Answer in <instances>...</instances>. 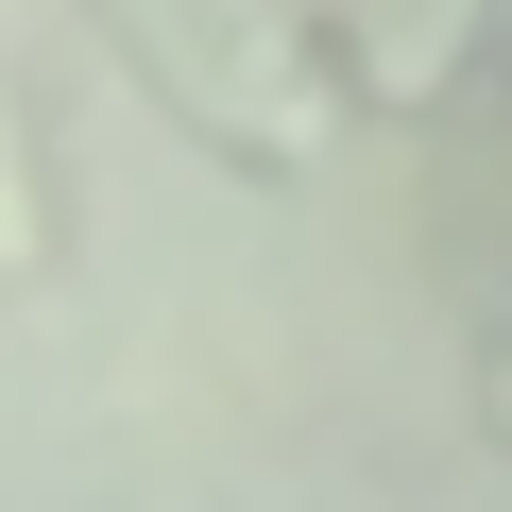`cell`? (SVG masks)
Instances as JSON below:
<instances>
[{
    "label": "cell",
    "mask_w": 512,
    "mask_h": 512,
    "mask_svg": "<svg viewBox=\"0 0 512 512\" xmlns=\"http://www.w3.org/2000/svg\"><path fill=\"white\" fill-rule=\"evenodd\" d=\"M69 256H86V188H69V137H52V103L0 69V308H35V291H69Z\"/></svg>",
    "instance_id": "obj_3"
},
{
    "label": "cell",
    "mask_w": 512,
    "mask_h": 512,
    "mask_svg": "<svg viewBox=\"0 0 512 512\" xmlns=\"http://www.w3.org/2000/svg\"><path fill=\"white\" fill-rule=\"evenodd\" d=\"M495 86H512V18H495Z\"/></svg>",
    "instance_id": "obj_5"
},
{
    "label": "cell",
    "mask_w": 512,
    "mask_h": 512,
    "mask_svg": "<svg viewBox=\"0 0 512 512\" xmlns=\"http://www.w3.org/2000/svg\"><path fill=\"white\" fill-rule=\"evenodd\" d=\"M495 18H512V0H308V52H325L342 120L427 137V120L495 69Z\"/></svg>",
    "instance_id": "obj_2"
},
{
    "label": "cell",
    "mask_w": 512,
    "mask_h": 512,
    "mask_svg": "<svg viewBox=\"0 0 512 512\" xmlns=\"http://www.w3.org/2000/svg\"><path fill=\"white\" fill-rule=\"evenodd\" d=\"M478 444H495V461H512V325H495V342H478Z\"/></svg>",
    "instance_id": "obj_4"
},
{
    "label": "cell",
    "mask_w": 512,
    "mask_h": 512,
    "mask_svg": "<svg viewBox=\"0 0 512 512\" xmlns=\"http://www.w3.org/2000/svg\"><path fill=\"white\" fill-rule=\"evenodd\" d=\"M86 35L137 69V103L239 171V188H308L342 154V86L308 52V0H86Z\"/></svg>",
    "instance_id": "obj_1"
}]
</instances>
